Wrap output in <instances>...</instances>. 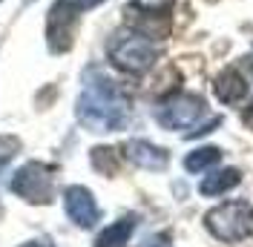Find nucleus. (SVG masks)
Returning <instances> with one entry per match:
<instances>
[{"mask_svg":"<svg viewBox=\"0 0 253 247\" xmlns=\"http://www.w3.org/2000/svg\"><path fill=\"white\" fill-rule=\"evenodd\" d=\"M75 112L89 132H118L129 124V101L118 83L95 66L84 75V92L75 104Z\"/></svg>","mask_w":253,"mask_h":247,"instance_id":"nucleus-1","label":"nucleus"},{"mask_svg":"<svg viewBox=\"0 0 253 247\" xmlns=\"http://www.w3.org/2000/svg\"><path fill=\"white\" fill-rule=\"evenodd\" d=\"M158 55L156 41L144 32H121L110 43V58L124 72H144L150 69Z\"/></svg>","mask_w":253,"mask_h":247,"instance_id":"nucleus-2","label":"nucleus"},{"mask_svg":"<svg viewBox=\"0 0 253 247\" xmlns=\"http://www.w3.org/2000/svg\"><path fill=\"white\" fill-rule=\"evenodd\" d=\"M12 190L23 201L29 204H49L55 199V178H52V167L41 164V161H29L15 172L12 178Z\"/></svg>","mask_w":253,"mask_h":247,"instance_id":"nucleus-3","label":"nucleus"},{"mask_svg":"<svg viewBox=\"0 0 253 247\" xmlns=\"http://www.w3.org/2000/svg\"><path fill=\"white\" fill-rule=\"evenodd\" d=\"M207 230L221 242H239L251 233V216H248V204L236 201V204H221L216 210L207 213Z\"/></svg>","mask_w":253,"mask_h":247,"instance_id":"nucleus-4","label":"nucleus"},{"mask_svg":"<svg viewBox=\"0 0 253 247\" xmlns=\"http://www.w3.org/2000/svg\"><path fill=\"white\" fill-rule=\"evenodd\" d=\"M205 115V101L196 95H173L156 109V118L167 129H187Z\"/></svg>","mask_w":253,"mask_h":247,"instance_id":"nucleus-5","label":"nucleus"},{"mask_svg":"<svg viewBox=\"0 0 253 247\" xmlns=\"http://www.w3.org/2000/svg\"><path fill=\"white\" fill-rule=\"evenodd\" d=\"M63 204H66V216L72 218L78 227H95L101 210H98V201L86 187H66L63 190Z\"/></svg>","mask_w":253,"mask_h":247,"instance_id":"nucleus-6","label":"nucleus"},{"mask_svg":"<svg viewBox=\"0 0 253 247\" xmlns=\"http://www.w3.org/2000/svg\"><path fill=\"white\" fill-rule=\"evenodd\" d=\"M124 153H126V158H129L132 164H138L141 170H164L167 161H170L167 150L153 147L150 141H129L124 147Z\"/></svg>","mask_w":253,"mask_h":247,"instance_id":"nucleus-7","label":"nucleus"},{"mask_svg":"<svg viewBox=\"0 0 253 247\" xmlns=\"http://www.w3.org/2000/svg\"><path fill=\"white\" fill-rule=\"evenodd\" d=\"M213 89H216V98H219L221 104H239L248 95V83H245V78L239 75L236 69H224L216 78Z\"/></svg>","mask_w":253,"mask_h":247,"instance_id":"nucleus-8","label":"nucleus"},{"mask_svg":"<svg viewBox=\"0 0 253 247\" xmlns=\"http://www.w3.org/2000/svg\"><path fill=\"white\" fill-rule=\"evenodd\" d=\"M132 230H135V218L126 216V218H121V221L110 224L107 230L101 233V236H98V242H95V247H124L126 242H129Z\"/></svg>","mask_w":253,"mask_h":247,"instance_id":"nucleus-9","label":"nucleus"},{"mask_svg":"<svg viewBox=\"0 0 253 247\" xmlns=\"http://www.w3.org/2000/svg\"><path fill=\"white\" fill-rule=\"evenodd\" d=\"M236 184H239V170H221V172H213L210 178H205L199 184V190H202V196H221V193H227Z\"/></svg>","mask_w":253,"mask_h":247,"instance_id":"nucleus-10","label":"nucleus"},{"mask_svg":"<svg viewBox=\"0 0 253 247\" xmlns=\"http://www.w3.org/2000/svg\"><path fill=\"white\" fill-rule=\"evenodd\" d=\"M221 158V150L219 147H202V150H196V153H190L184 158V170L187 172H202L207 167H213V164H219Z\"/></svg>","mask_w":253,"mask_h":247,"instance_id":"nucleus-11","label":"nucleus"},{"mask_svg":"<svg viewBox=\"0 0 253 247\" xmlns=\"http://www.w3.org/2000/svg\"><path fill=\"white\" fill-rule=\"evenodd\" d=\"M92 164H95V170H101L104 175H112V172L118 170L115 150H107V147H98V150H92Z\"/></svg>","mask_w":253,"mask_h":247,"instance_id":"nucleus-12","label":"nucleus"},{"mask_svg":"<svg viewBox=\"0 0 253 247\" xmlns=\"http://www.w3.org/2000/svg\"><path fill=\"white\" fill-rule=\"evenodd\" d=\"M20 153V138L17 135H0V170Z\"/></svg>","mask_w":253,"mask_h":247,"instance_id":"nucleus-13","label":"nucleus"},{"mask_svg":"<svg viewBox=\"0 0 253 247\" xmlns=\"http://www.w3.org/2000/svg\"><path fill=\"white\" fill-rule=\"evenodd\" d=\"M173 0H135V6L141 9V15H164L170 9Z\"/></svg>","mask_w":253,"mask_h":247,"instance_id":"nucleus-14","label":"nucleus"},{"mask_svg":"<svg viewBox=\"0 0 253 247\" xmlns=\"http://www.w3.org/2000/svg\"><path fill=\"white\" fill-rule=\"evenodd\" d=\"M66 3H69V6H72V9H75V12H86V9H95V6H101V3H104V0H66Z\"/></svg>","mask_w":253,"mask_h":247,"instance_id":"nucleus-15","label":"nucleus"},{"mask_svg":"<svg viewBox=\"0 0 253 247\" xmlns=\"http://www.w3.org/2000/svg\"><path fill=\"white\" fill-rule=\"evenodd\" d=\"M141 247H173V245H170V239H164V236H153V239H147Z\"/></svg>","mask_w":253,"mask_h":247,"instance_id":"nucleus-16","label":"nucleus"},{"mask_svg":"<svg viewBox=\"0 0 253 247\" xmlns=\"http://www.w3.org/2000/svg\"><path fill=\"white\" fill-rule=\"evenodd\" d=\"M20 247H55V245H52V239H46V236H43V239H32V242H23Z\"/></svg>","mask_w":253,"mask_h":247,"instance_id":"nucleus-17","label":"nucleus"},{"mask_svg":"<svg viewBox=\"0 0 253 247\" xmlns=\"http://www.w3.org/2000/svg\"><path fill=\"white\" fill-rule=\"evenodd\" d=\"M245 124H248V126H253V104H251V109L245 112Z\"/></svg>","mask_w":253,"mask_h":247,"instance_id":"nucleus-18","label":"nucleus"},{"mask_svg":"<svg viewBox=\"0 0 253 247\" xmlns=\"http://www.w3.org/2000/svg\"><path fill=\"white\" fill-rule=\"evenodd\" d=\"M0 218H3V204H0Z\"/></svg>","mask_w":253,"mask_h":247,"instance_id":"nucleus-19","label":"nucleus"}]
</instances>
